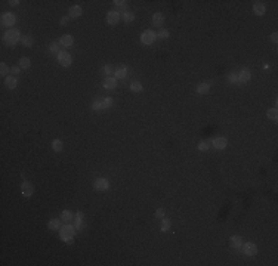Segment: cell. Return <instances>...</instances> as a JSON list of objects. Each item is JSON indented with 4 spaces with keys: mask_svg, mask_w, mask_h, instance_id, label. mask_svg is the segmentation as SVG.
<instances>
[{
    "mask_svg": "<svg viewBox=\"0 0 278 266\" xmlns=\"http://www.w3.org/2000/svg\"><path fill=\"white\" fill-rule=\"evenodd\" d=\"M21 39L22 37H21L19 30H16V28H9L5 33V36H3V41H5L6 46H15Z\"/></svg>",
    "mask_w": 278,
    "mask_h": 266,
    "instance_id": "6da1fadb",
    "label": "cell"
},
{
    "mask_svg": "<svg viewBox=\"0 0 278 266\" xmlns=\"http://www.w3.org/2000/svg\"><path fill=\"white\" fill-rule=\"evenodd\" d=\"M156 37H157V34L152 31V30H145V31H142V34H141V41H142L143 45H152L154 41H156Z\"/></svg>",
    "mask_w": 278,
    "mask_h": 266,
    "instance_id": "7a4b0ae2",
    "label": "cell"
},
{
    "mask_svg": "<svg viewBox=\"0 0 278 266\" xmlns=\"http://www.w3.org/2000/svg\"><path fill=\"white\" fill-rule=\"evenodd\" d=\"M74 232H75V229H74V226H71V225H65V226H62V228H59V235H61V238L64 239V241H67L68 238H71V237H74Z\"/></svg>",
    "mask_w": 278,
    "mask_h": 266,
    "instance_id": "3957f363",
    "label": "cell"
},
{
    "mask_svg": "<svg viewBox=\"0 0 278 266\" xmlns=\"http://www.w3.org/2000/svg\"><path fill=\"white\" fill-rule=\"evenodd\" d=\"M16 22V18L12 12H6L2 15V25L3 27H12Z\"/></svg>",
    "mask_w": 278,
    "mask_h": 266,
    "instance_id": "277c9868",
    "label": "cell"
},
{
    "mask_svg": "<svg viewBox=\"0 0 278 266\" xmlns=\"http://www.w3.org/2000/svg\"><path fill=\"white\" fill-rule=\"evenodd\" d=\"M33 192H34L33 183H30L28 180H24V182L21 183V194H22L24 197H31Z\"/></svg>",
    "mask_w": 278,
    "mask_h": 266,
    "instance_id": "5b68a950",
    "label": "cell"
},
{
    "mask_svg": "<svg viewBox=\"0 0 278 266\" xmlns=\"http://www.w3.org/2000/svg\"><path fill=\"white\" fill-rule=\"evenodd\" d=\"M58 61H59V64L62 66H70L71 65V55L65 52V50H61L58 53Z\"/></svg>",
    "mask_w": 278,
    "mask_h": 266,
    "instance_id": "8992f818",
    "label": "cell"
},
{
    "mask_svg": "<svg viewBox=\"0 0 278 266\" xmlns=\"http://www.w3.org/2000/svg\"><path fill=\"white\" fill-rule=\"evenodd\" d=\"M93 188H95L96 191H107V189L109 188V182L105 179V178H99V179L95 180Z\"/></svg>",
    "mask_w": 278,
    "mask_h": 266,
    "instance_id": "52a82bcc",
    "label": "cell"
},
{
    "mask_svg": "<svg viewBox=\"0 0 278 266\" xmlns=\"http://www.w3.org/2000/svg\"><path fill=\"white\" fill-rule=\"evenodd\" d=\"M241 248H243V251H244L247 256H254V254L258 253V246H256L254 242H246V244L241 246Z\"/></svg>",
    "mask_w": 278,
    "mask_h": 266,
    "instance_id": "ba28073f",
    "label": "cell"
},
{
    "mask_svg": "<svg viewBox=\"0 0 278 266\" xmlns=\"http://www.w3.org/2000/svg\"><path fill=\"white\" fill-rule=\"evenodd\" d=\"M120 18H122V15L117 12V11H111V12H108V15H107V22H108L109 25H115V24H118Z\"/></svg>",
    "mask_w": 278,
    "mask_h": 266,
    "instance_id": "9c48e42d",
    "label": "cell"
},
{
    "mask_svg": "<svg viewBox=\"0 0 278 266\" xmlns=\"http://www.w3.org/2000/svg\"><path fill=\"white\" fill-rule=\"evenodd\" d=\"M212 145L215 146L216 149H225L226 145H228V140H226V138L217 136V138H215V139L212 140Z\"/></svg>",
    "mask_w": 278,
    "mask_h": 266,
    "instance_id": "30bf717a",
    "label": "cell"
},
{
    "mask_svg": "<svg viewBox=\"0 0 278 266\" xmlns=\"http://www.w3.org/2000/svg\"><path fill=\"white\" fill-rule=\"evenodd\" d=\"M237 77H238V83H247V81L251 79V74L247 68H244V70H241V71L237 74Z\"/></svg>",
    "mask_w": 278,
    "mask_h": 266,
    "instance_id": "8fae6325",
    "label": "cell"
},
{
    "mask_svg": "<svg viewBox=\"0 0 278 266\" xmlns=\"http://www.w3.org/2000/svg\"><path fill=\"white\" fill-rule=\"evenodd\" d=\"M73 43H74V39H73V36H70V34H65V36H62L61 39H59V45L64 47H70Z\"/></svg>",
    "mask_w": 278,
    "mask_h": 266,
    "instance_id": "7c38bea8",
    "label": "cell"
},
{
    "mask_svg": "<svg viewBox=\"0 0 278 266\" xmlns=\"http://www.w3.org/2000/svg\"><path fill=\"white\" fill-rule=\"evenodd\" d=\"M115 86H117V79H115V77H107V79L104 80V87H105V89L113 90V89H115Z\"/></svg>",
    "mask_w": 278,
    "mask_h": 266,
    "instance_id": "4fadbf2b",
    "label": "cell"
},
{
    "mask_svg": "<svg viewBox=\"0 0 278 266\" xmlns=\"http://www.w3.org/2000/svg\"><path fill=\"white\" fill-rule=\"evenodd\" d=\"M115 79H124L126 77V74H127V66L126 65H118L115 68Z\"/></svg>",
    "mask_w": 278,
    "mask_h": 266,
    "instance_id": "5bb4252c",
    "label": "cell"
},
{
    "mask_svg": "<svg viewBox=\"0 0 278 266\" xmlns=\"http://www.w3.org/2000/svg\"><path fill=\"white\" fill-rule=\"evenodd\" d=\"M229 242H231V247H234V248H241V246H243V238L238 237V235H232V237L229 238Z\"/></svg>",
    "mask_w": 278,
    "mask_h": 266,
    "instance_id": "9a60e30c",
    "label": "cell"
},
{
    "mask_svg": "<svg viewBox=\"0 0 278 266\" xmlns=\"http://www.w3.org/2000/svg\"><path fill=\"white\" fill-rule=\"evenodd\" d=\"M152 24L156 27H161L164 24V16H163V13H160V12H157L152 15Z\"/></svg>",
    "mask_w": 278,
    "mask_h": 266,
    "instance_id": "2e32d148",
    "label": "cell"
},
{
    "mask_svg": "<svg viewBox=\"0 0 278 266\" xmlns=\"http://www.w3.org/2000/svg\"><path fill=\"white\" fill-rule=\"evenodd\" d=\"M253 11H254V13H256L258 16H262L265 13V5L262 2H256V3L253 5Z\"/></svg>",
    "mask_w": 278,
    "mask_h": 266,
    "instance_id": "e0dca14e",
    "label": "cell"
},
{
    "mask_svg": "<svg viewBox=\"0 0 278 266\" xmlns=\"http://www.w3.org/2000/svg\"><path fill=\"white\" fill-rule=\"evenodd\" d=\"M5 84H6L7 89H15L16 84H18V81L15 79V75H7L6 79H5Z\"/></svg>",
    "mask_w": 278,
    "mask_h": 266,
    "instance_id": "ac0fdd59",
    "label": "cell"
},
{
    "mask_svg": "<svg viewBox=\"0 0 278 266\" xmlns=\"http://www.w3.org/2000/svg\"><path fill=\"white\" fill-rule=\"evenodd\" d=\"M80 15H82V7L77 6V5H75V6H71V9H70V16H71V18H79Z\"/></svg>",
    "mask_w": 278,
    "mask_h": 266,
    "instance_id": "d6986e66",
    "label": "cell"
},
{
    "mask_svg": "<svg viewBox=\"0 0 278 266\" xmlns=\"http://www.w3.org/2000/svg\"><path fill=\"white\" fill-rule=\"evenodd\" d=\"M209 90H210V84H209V83H201V84L197 86V92L200 93V95H206Z\"/></svg>",
    "mask_w": 278,
    "mask_h": 266,
    "instance_id": "ffe728a7",
    "label": "cell"
},
{
    "mask_svg": "<svg viewBox=\"0 0 278 266\" xmlns=\"http://www.w3.org/2000/svg\"><path fill=\"white\" fill-rule=\"evenodd\" d=\"M49 229H52V231H56V229H59L61 228V220L59 219H50L49 220Z\"/></svg>",
    "mask_w": 278,
    "mask_h": 266,
    "instance_id": "44dd1931",
    "label": "cell"
},
{
    "mask_svg": "<svg viewBox=\"0 0 278 266\" xmlns=\"http://www.w3.org/2000/svg\"><path fill=\"white\" fill-rule=\"evenodd\" d=\"M21 43H22L25 47H31L33 46V43H34V39L31 37V36H24V37L21 39Z\"/></svg>",
    "mask_w": 278,
    "mask_h": 266,
    "instance_id": "7402d4cb",
    "label": "cell"
},
{
    "mask_svg": "<svg viewBox=\"0 0 278 266\" xmlns=\"http://www.w3.org/2000/svg\"><path fill=\"white\" fill-rule=\"evenodd\" d=\"M122 18L126 24H129V22H133V21H135V15H133L132 12H123Z\"/></svg>",
    "mask_w": 278,
    "mask_h": 266,
    "instance_id": "603a6c76",
    "label": "cell"
},
{
    "mask_svg": "<svg viewBox=\"0 0 278 266\" xmlns=\"http://www.w3.org/2000/svg\"><path fill=\"white\" fill-rule=\"evenodd\" d=\"M62 142L59 139H55V140H52V149H53L55 152H61L62 151Z\"/></svg>",
    "mask_w": 278,
    "mask_h": 266,
    "instance_id": "cb8c5ba5",
    "label": "cell"
},
{
    "mask_svg": "<svg viewBox=\"0 0 278 266\" xmlns=\"http://www.w3.org/2000/svg\"><path fill=\"white\" fill-rule=\"evenodd\" d=\"M61 219L64 220V222H67V223H70L71 220H73V213L70 212V210H64L61 214Z\"/></svg>",
    "mask_w": 278,
    "mask_h": 266,
    "instance_id": "d4e9b609",
    "label": "cell"
},
{
    "mask_svg": "<svg viewBox=\"0 0 278 266\" xmlns=\"http://www.w3.org/2000/svg\"><path fill=\"white\" fill-rule=\"evenodd\" d=\"M266 115H268V118H271V120H274V121H277V120H278V111H277V108H271V109H268Z\"/></svg>",
    "mask_w": 278,
    "mask_h": 266,
    "instance_id": "484cf974",
    "label": "cell"
},
{
    "mask_svg": "<svg viewBox=\"0 0 278 266\" xmlns=\"http://www.w3.org/2000/svg\"><path fill=\"white\" fill-rule=\"evenodd\" d=\"M170 226H172V222H170L169 219H164L163 217V220H161V228H160L161 232H167L170 229Z\"/></svg>",
    "mask_w": 278,
    "mask_h": 266,
    "instance_id": "4316f807",
    "label": "cell"
},
{
    "mask_svg": "<svg viewBox=\"0 0 278 266\" xmlns=\"http://www.w3.org/2000/svg\"><path fill=\"white\" fill-rule=\"evenodd\" d=\"M19 66H21V68H24V70H28V68L31 66V62H30L28 58L24 56V58H21V59H19Z\"/></svg>",
    "mask_w": 278,
    "mask_h": 266,
    "instance_id": "83f0119b",
    "label": "cell"
},
{
    "mask_svg": "<svg viewBox=\"0 0 278 266\" xmlns=\"http://www.w3.org/2000/svg\"><path fill=\"white\" fill-rule=\"evenodd\" d=\"M130 90H132V92H141V90H142V84H141V83H139V81H133V83H132V84H130Z\"/></svg>",
    "mask_w": 278,
    "mask_h": 266,
    "instance_id": "f1b7e54d",
    "label": "cell"
},
{
    "mask_svg": "<svg viewBox=\"0 0 278 266\" xmlns=\"http://www.w3.org/2000/svg\"><path fill=\"white\" fill-rule=\"evenodd\" d=\"M92 109H93V111H101V109H104L102 101H101V99H96L95 102L92 104Z\"/></svg>",
    "mask_w": 278,
    "mask_h": 266,
    "instance_id": "f546056e",
    "label": "cell"
},
{
    "mask_svg": "<svg viewBox=\"0 0 278 266\" xmlns=\"http://www.w3.org/2000/svg\"><path fill=\"white\" fill-rule=\"evenodd\" d=\"M102 74H104V75H107V77H108L109 74H114V66H113V65H105L104 68H102Z\"/></svg>",
    "mask_w": 278,
    "mask_h": 266,
    "instance_id": "4dcf8cb0",
    "label": "cell"
},
{
    "mask_svg": "<svg viewBox=\"0 0 278 266\" xmlns=\"http://www.w3.org/2000/svg\"><path fill=\"white\" fill-rule=\"evenodd\" d=\"M113 104H114V101H113L111 96H107V98L102 99V105H104V108H109V106H113Z\"/></svg>",
    "mask_w": 278,
    "mask_h": 266,
    "instance_id": "1f68e13d",
    "label": "cell"
},
{
    "mask_svg": "<svg viewBox=\"0 0 278 266\" xmlns=\"http://www.w3.org/2000/svg\"><path fill=\"white\" fill-rule=\"evenodd\" d=\"M59 43H56V41H52L50 45H49V49H50V52H53V53H59L61 50H59Z\"/></svg>",
    "mask_w": 278,
    "mask_h": 266,
    "instance_id": "d6a6232c",
    "label": "cell"
},
{
    "mask_svg": "<svg viewBox=\"0 0 278 266\" xmlns=\"http://www.w3.org/2000/svg\"><path fill=\"white\" fill-rule=\"evenodd\" d=\"M114 5L117 7H118V9H122V11H124V9H126V7H127V2H124V0H115L114 2Z\"/></svg>",
    "mask_w": 278,
    "mask_h": 266,
    "instance_id": "836d02e7",
    "label": "cell"
},
{
    "mask_svg": "<svg viewBox=\"0 0 278 266\" xmlns=\"http://www.w3.org/2000/svg\"><path fill=\"white\" fill-rule=\"evenodd\" d=\"M157 36H158V37H160V39H169V31H167V30H163V28H161V30H160V31H158V34H157Z\"/></svg>",
    "mask_w": 278,
    "mask_h": 266,
    "instance_id": "e575fe53",
    "label": "cell"
},
{
    "mask_svg": "<svg viewBox=\"0 0 278 266\" xmlns=\"http://www.w3.org/2000/svg\"><path fill=\"white\" fill-rule=\"evenodd\" d=\"M0 73H2V75H3V77H5V75L9 73V68H7V65L5 64V62H2V64H0Z\"/></svg>",
    "mask_w": 278,
    "mask_h": 266,
    "instance_id": "d590c367",
    "label": "cell"
},
{
    "mask_svg": "<svg viewBox=\"0 0 278 266\" xmlns=\"http://www.w3.org/2000/svg\"><path fill=\"white\" fill-rule=\"evenodd\" d=\"M209 148H210V145H209L207 142H201V144H198V151H203V152H206Z\"/></svg>",
    "mask_w": 278,
    "mask_h": 266,
    "instance_id": "8d00e7d4",
    "label": "cell"
},
{
    "mask_svg": "<svg viewBox=\"0 0 278 266\" xmlns=\"http://www.w3.org/2000/svg\"><path fill=\"white\" fill-rule=\"evenodd\" d=\"M228 80H229V83H238V77H237V74H229L228 75Z\"/></svg>",
    "mask_w": 278,
    "mask_h": 266,
    "instance_id": "74e56055",
    "label": "cell"
},
{
    "mask_svg": "<svg viewBox=\"0 0 278 266\" xmlns=\"http://www.w3.org/2000/svg\"><path fill=\"white\" fill-rule=\"evenodd\" d=\"M156 217H158V219H163L164 217V210L163 208H158L156 212Z\"/></svg>",
    "mask_w": 278,
    "mask_h": 266,
    "instance_id": "f35d334b",
    "label": "cell"
},
{
    "mask_svg": "<svg viewBox=\"0 0 278 266\" xmlns=\"http://www.w3.org/2000/svg\"><path fill=\"white\" fill-rule=\"evenodd\" d=\"M21 71V66H12L11 68V74H14V75H18Z\"/></svg>",
    "mask_w": 278,
    "mask_h": 266,
    "instance_id": "ab89813d",
    "label": "cell"
},
{
    "mask_svg": "<svg viewBox=\"0 0 278 266\" xmlns=\"http://www.w3.org/2000/svg\"><path fill=\"white\" fill-rule=\"evenodd\" d=\"M82 226H83V220H80V219H75V229H82Z\"/></svg>",
    "mask_w": 278,
    "mask_h": 266,
    "instance_id": "60d3db41",
    "label": "cell"
},
{
    "mask_svg": "<svg viewBox=\"0 0 278 266\" xmlns=\"http://www.w3.org/2000/svg\"><path fill=\"white\" fill-rule=\"evenodd\" d=\"M271 40L274 41V43H277V40H278V34L277 33H272L271 34Z\"/></svg>",
    "mask_w": 278,
    "mask_h": 266,
    "instance_id": "b9f144b4",
    "label": "cell"
},
{
    "mask_svg": "<svg viewBox=\"0 0 278 266\" xmlns=\"http://www.w3.org/2000/svg\"><path fill=\"white\" fill-rule=\"evenodd\" d=\"M67 22H68V16H64V18L61 19V24L64 25V24H67Z\"/></svg>",
    "mask_w": 278,
    "mask_h": 266,
    "instance_id": "7bdbcfd3",
    "label": "cell"
},
{
    "mask_svg": "<svg viewBox=\"0 0 278 266\" xmlns=\"http://www.w3.org/2000/svg\"><path fill=\"white\" fill-rule=\"evenodd\" d=\"M9 3H11V5H12V6H16V5H18V3H19V2H18V0H12V2H9Z\"/></svg>",
    "mask_w": 278,
    "mask_h": 266,
    "instance_id": "ee69618b",
    "label": "cell"
},
{
    "mask_svg": "<svg viewBox=\"0 0 278 266\" xmlns=\"http://www.w3.org/2000/svg\"><path fill=\"white\" fill-rule=\"evenodd\" d=\"M65 242H67V244H73V242H74V239H73V237H71V238H68Z\"/></svg>",
    "mask_w": 278,
    "mask_h": 266,
    "instance_id": "f6af8a7d",
    "label": "cell"
}]
</instances>
